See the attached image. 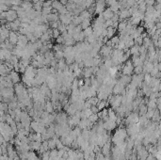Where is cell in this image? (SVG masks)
<instances>
[{
	"instance_id": "2",
	"label": "cell",
	"mask_w": 161,
	"mask_h": 160,
	"mask_svg": "<svg viewBox=\"0 0 161 160\" xmlns=\"http://www.w3.org/2000/svg\"><path fill=\"white\" fill-rule=\"evenodd\" d=\"M51 7H52L53 8H55L56 10H59V9L63 7V5H62L59 1H53V2H52V6H51Z\"/></svg>"
},
{
	"instance_id": "3",
	"label": "cell",
	"mask_w": 161,
	"mask_h": 160,
	"mask_svg": "<svg viewBox=\"0 0 161 160\" xmlns=\"http://www.w3.org/2000/svg\"><path fill=\"white\" fill-rule=\"evenodd\" d=\"M128 16H130V13H129L128 10H123V11L121 12V14H120V17H121V18H126V17H128Z\"/></svg>"
},
{
	"instance_id": "1",
	"label": "cell",
	"mask_w": 161,
	"mask_h": 160,
	"mask_svg": "<svg viewBox=\"0 0 161 160\" xmlns=\"http://www.w3.org/2000/svg\"><path fill=\"white\" fill-rule=\"evenodd\" d=\"M103 16H104V18L106 20H109V19H111L114 16V13H113V11L110 10V8H107L103 12Z\"/></svg>"
}]
</instances>
